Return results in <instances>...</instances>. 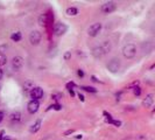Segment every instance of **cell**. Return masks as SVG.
Listing matches in <instances>:
<instances>
[{"label": "cell", "mask_w": 155, "mask_h": 140, "mask_svg": "<svg viewBox=\"0 0 155 140\" xmlns=\"http://www.w3.org/2000/svg\"><path fill=\"white\" fill-rule=\"evenodd\" d=\"M111 49H112L111 42L110 41H104L102 45L94 47L92 49V51H91V54H92V56L94 59H102L103 56H105L107 53L111 51Z\"/></svg>", "instance_id": "cell-1"}, {"label": "cell", "mask_w": 155, "mask_h": 140, "mask_svg": "<svg viewBox=\"0 0 155 140\" xmlns=\"http://www.w3.org/2000/svg\"><path fill=\"white\" fill-rule=\"evenodd\" d=\"M123 55H124L125 59L127 60H131L133 57H135L137 55V47L133 43H127L123 47Z\"/></svg>", "instance_id": "cell-2"}, {"label": "cell", "mask_w": 155, "mask_h": 140, "mask_svg": "<svg viewBox=\"0 0 155 140\" xmlns=\"http://www.w3.org/2000/svg\"><path fill=\"white\" fill-rule=\"evenodd\" d=\"M120 61H119V59H117V57H113V59H111L107 63V65H106V68H107V70H109L110 73H112V74H116V73H118L119 71V69H120Z\"/></svg>", "instance_id": "cell-3"}, {"label": "cell", "mask_w": 155, "mask_h": 140, "mask_svg": "<svg viewBox=\"0 0 155 140\" xmlns=\"http://www.w3.org/2000/svg\"><path fill=\"white\" fill-rule=\"evenodd\" d=\"M53 32H54V35H56V36H62V35H64V34L68 32V26H67L65 23H63V22H57V23L54 26Z\"/></svg>", "instance_id": "cell-4"}, {"label": "cell", "mask_w": 155, "mask_h": 140, "mask_svg": "<svg viewBox=\"0 0 155 140\" xmlns=\"http://www.w3.org/2000/svg\"><path fill=\"white\" fill-rule=\"evenodd\" d=\"M23 64H25V61H23V59L21 57V56H14L13 59H12V69H13V71H20L22 68H23Z\"/></svg>", "instance_id": "cell-5"}, {"label": "cell", "mask_w": 155, "mask_h": 140, "mask_svg": "<svg viewBox=\"0 0 155 140\" xmlns=\"http://www.w3.org/2000/svg\"><path fill=\"white\" fill-rule=\"evenodd\" d=\"M42 40V34L40 31H33L29 34V42L31 46H37Z\"/></svg>", "instance_id": "cell-6"}, {"label": "cell", "mask_w": 155, "mask_h": 140, "mask_svg": "<svg viewBox=\"0 0 155 140\" xmlns=\"http://www.w3.org/2000/svg\"><path fill=\"white\" fill-rule=\"evenodd\" d=\"M116 10H117V5H116L114 1H107V2L103 4L102 7H100V11L105 14H110V13L114 12Z\"/></svg>", "instance_id": "cell-7"}, {"label": "cell", "mask_w": 155, "mask_h": 140, "mask_svg": "<svg viewBox=\"0 0 155 140\" xmlns=\"http://www.w3.org/2000/svg\"><path fill=\"white\" fill-rule=\"evenodd\" d=\"M29 96L33 100H40L43 97V89L40 86H34L29 91Z\"/></svg>", "instance_id": "cell-8"}, {"label": "cell", "mask_w": 155, "mask_h": 140, "mask_svg": "<svg viewBox=\"0 0 155 140\" xmlns=\"http://www.w3.org/2000/svg\"><path fill=\"white\" fill-rule=\"evenodd\" d=\"M102 28H103V25H102L100 22H96V23H92V25L89 27V29H88V34H89V36H91V37L97 36V35L100 33Z\"/></svg>", "instance_id": "cell-9"}, {"label": "cell", "mask_w": 155, "mask_h": 140, "mask_svg": "<svg viewBox=\"0 0 155 140\" xmlns=\"http://www.w3.org/2000/svg\"><path fill=\"white\" fill-rule=\"evenodd\" d=\"M40 109V102L39 100H29L28 102V104H27V110H28V112L31 113V114H34V113H36L37 111Z\"/></svg>", "instance_id": "cell-10"}, {"label": "cell", "mask_w": 155, "mask_h": 140, "mask_svg": "<svg viewBox=\"0 0 155 140\" xmlns=\"http://www.w3.org/2000/svg\"><path fill=\"white\" fill-rule=\"evenodd\" d=\"M153 104H154V95H153V93H148V95L146 96V98H143L142 105H143L145 108L149 109V108L153 106Z\"/></svg>", "instance_id": "cell-11"}, {"label": "cell", "mask_w": 155, "mask_h": 140, "mask_svg": "<svg viewBox=\"0 0 155 140\" xmlns=\"http://www.w3.org/2000/svg\"><path fill=\"white\" fill-rule=\"evenodd\" d=\"M10 120L13 122V123H19L21 120V113L19 111H13L10 114Z\"/></svg>", "instance_id": "cell-12"}, {"label": "cell", "mask_w": 155, "mask_h": 140, "mask_svg": "<svg viewBox=\"0 0 155 140\" xmlns=\"http://www.w3.org/2000/svg\"><path fill=\"white\" fill-rule=\"evenodd\" d=\"M41 125H42V120H41V119H37V120L31 126L29 132H31V133H36V132L41 128Z\"/></svg>", "instance_id": "cell-13"}, {"label": "cell", "mask_w": 155, "mask_h": 140, "mask_svg": "<svg viewBox=\"0 0 155 140\" xmlns=\"http://www.w3.org/2000/svg\"><path fill=\"white\" fill-rule=\"evenodd\" d=\"M65 13L69 16H76L78 15V8L77 7H68Z\"/></svg>", "instance_id": "cell-14"}, {"label": "cell", "mask_w": 155, "mask_h": 140, "mask_svg": "<svg viewBox=\"0 0 155 140\" xmlns=\"http://www.w3.org/2000/svg\"><path fill=\"white\" fill-rule=\"evenodd\" d=\"M21 39H22L21 32H15V33H13V34L11 35V40H12L13 42H19Z\"/></svg>", "instance_id": "cell-15"}, {"label": "cell", "mask_w": 155, "mask_h": 140, "mask_svg": "<svg viewBox=\"0 0 155 140\" xmlns=\"http://www.w3.org/2000/svg\"><path fill=\"white\" fill-rule=\"evenodd\" d=\"M80 89L84 90V91H88V92H91V93L98 92V90H97L96 88H93V86H89V85H82Z\"/></svg>", "instance_id": "cell-16"}, {"label": "cell", "mask_w": 155, "mask_h": 140, "mask_svg": "<svg viewBox=\"0 0 155 140\" xmlns=\"http://www.w3.org/2000/svg\"><path fill=\"white\" fill-rule=\"evenodd\" d=\"M39 25L40 26H47V13H43L39 16Z\"/></svg>", "instance_id": "cell-17"}, {"label": "cell", "mask_w": 155, "mask_h": 140, "mask_svg": "<svg viewBox=\"0 0 155 140\" xmlns=\"http://www.w3.org/2000/svg\"><path fill=\"white\" fill-rule=\"evenodd\" d=\"M33 88H34V83L31 81H27L23 84V91H31Z\"/></svg>", "instance_id": "cell-18"}, {"label": "cell", "mask_w": 155, "mask_h": 140, "mask_svg": "<svg viewBox=\"0 0 155 140\" xmlns=\"http://www.w3.org/2000/svg\"><path fill=\"white\" fill-rule=\"evenodd\" d=\"M6 63H7V56H6L4 53L0 51V68H1L2 65H5Z\"/></svg>", "instance_id": "cell-19"}, {"label": "cell", "mask_w": 155, "mask_h": 140, "mask_svg": "<svg viewBox=\"0 0 155 140\" xmlns=\"http://www.w3.org/2000/svg\"><path fill=\"white\" fill-rule=\"evenodd\" d=\"M51 98H53V99L57 103L58 100H61V99L63 98V95L61 92H55V93H53V95H51Z\"/></svg>", "instance_id": "cell-20"}, {"label": "cell", "mask_w": 155, "mask_h": 140, "mask_svg": "<svg viewBox=\"0 0 155 140\" xmlns=\"http://www.w3.org/2000/svg\"><path fill=\"white\" fill-rule=\"evenodd\" d=\"M103 114L105 116V118H106V122H107L109 124H111V123H112V120H113V118H112V116L110 114L109 112H106V111H104V112H103Z\"/></svg>", "instance_id": "cell-21"}, {"label": "cell", "mask_w": 155, "mask_h": 140, "mask_svg": "<svg viewBox=\"0 0 155 140\" xmlns=\"http://www.w3.org/2000/svg\"><path fill=\"white\" fill-rule=\"evenodd\" d=\"M71 51L70 50H68V51H65L64 54H63V59H64V61H69L70 59H71Z\"/></svg>", "instance_id": "cell-22"}, {"label": "cell", "mask_w": 155, "mask_h": 140, "mask_svg": "<svg viewBox=\"0 0 155 140\" xmlns=\"http://www.w3.org/2000/svg\"><path fill=\"white\" fill-rule=\"evenodd\" d=\"M133 93H134L135 96H138V97H139L140 95H141V88H140L139 85H138V86H134V88H133Z\"/></svg>", "instance_id": "cell-23"}, {"label": "cell", "mask_w": 155, "mask_h": 140, "mask_svg": "<svg viewBox=\"0 0 155 140\" xmlns=\"http://www.w3.org/2000/svg\"><path fill=\"white\" fill-rule=\"evenodd\" d=\"M77 76L79 78H83L84 76H85V73H84L83 69H77Z\"/></svg>", "instance_id": "cell-24"}, {"label": "cell", "mask_w": 155, "mask_h": 140, "mask_svg": "<svg viewBox=\"0 0 155 140\" xmlns=\"http://www.w3.org/2000/svg\"><path fill=\"white\" fill-rule=\"evenodd\" d=\"M53 109L56 110V111H61V110H62V105H61V104H58V103L53 104Z\"/></svg>", "instance_id": "cell-25"}, {"label": "cell", "mask_w": 155, "mask_h": 140, "mask_svg": "<svg viewBox=\"0 0 155 140\" xmlns=\"http://www.w3.org/2000/svg\"><path fill=\"white\" fill-rule=\"evenodd\" d=\"M111 124H113L116 127H120V126H121V122H120V120H114V119H113Z\"/></svg>", "instance_id": "cell-26"}, {"label": "cell", "mask_w": 155, "mask_h": 140, "mask_svg": "<svg viewBox=\"0 0 155 140\" xmlns=\"http://www.w3.org/2000/svg\"><path fill=\"white\" fill-rule=\"evenodd\" d=\"M76 86V84L74 83V82H69V83H67V89H72V88H75Z\"/></svg>", "instance_id": "cell-27"}, {"label": "cell", "mask_w": 155, "mask_h": 140, "mask_svg": "<svg viewBox=\"0 0 155 140\" xmlns=\"http://www.w3.org/2000/svg\"><path fill=\"white\" fill-rule=\"evenodd\" d=\"M78 99L80 100V102H84L85 100V97H84V95H82V93H78Z\"/></svg>", "instance_id": "cell-28"}, {"label": "cell", "mask_w": 155, "mask_h": 140, "mask_svg": "<svg viewBox=\"0 0 155 140\" xmlns=\"http://www.w3.org/2000/svg\"><path fill=\"white\" fill-rule=\"evenodd\" d=\"M74 132H75L74 130H68V131H65V132H64V136H69V134H72Z\"/></svg>", "instance_id": "cell-29"}, {"label": "cell", "mask_w": 155, "mask_h": 140, "mask_svg": "<svg viewBox=\"0 0 155 140\" xmlns=\"http://www.w3.org/2000/svg\"><path fill=\"white\" fill-rule=\"evenodd\" d=\"M91 79H92L93 82H97V83H102V82H100V81H99V79H98V78L96 77V76H94V75H92V76H91Z\"/></svg>", "instance_id": "cell-30"}, {"label": "cell", "mask_w": 155, "mask_h": 140, "mask_svg": "<svg viewBox=\"0 0 155 140\" xmlns=\"http://www.w3.org/2000/svg\"><path fill=\"white\" fill-rule=\"evenodd\" d=\"M68 91H69V93L71 95V97L76 96V93H75V91H74V89H68Z\"/></svg>", "instance_id": "cell-31"}, {"label": "cell", "mask_w": 155, "mask_h": 140, "mask_svg": "<svg viewBox=\"0 0 155 140\" xmlns=\"http://www.w3.org/2000/svg\"><path fill=\"white\" fill-rule=\"evenodd\" d=\"M4 117H5V113L2 111H0V123L4 120Z\"/></svg>", "instance_id": "cell-32"}, {"label": "cell", "mask_w": 155, "mask_h": 140, "mask_svg": "<svg viewBox=\"0 0 155 140\" xmlns=\"http://www.w3.org/2000/svg\"><path fill=\"white\" fill-rule=\"evenodd\" d=\"M82 138H83L82 134H77V136H75V139H82Z\"/></svg>", "instance_id": "cell-33"}, {"label": "cell", "mask_w": 155, "mask_h": 140, "mask_svg": "<svg viewBox=\"0 0 155 140\" xmlns=\"http://www.w3.org/2000/svg\"><path fill=\"white\" fill-rule=\"evenodd\" d=\"M2 76H4V71H2V69L0 68V79L2 78Z\"/></svg>", "instance_id": "cell-34"}, {"label": "cell", "mask_w": 155, "mask_h": 140, "mask_svg": "<svg viewBox=\"0 0 155 140\" xmlns=\"http://www.w3.org/2000/svg\"><path fill=\"white\" fill-rule=\"evenodd\" d=\"M2 137H4V131H1V132H0V140L2 139Z\"/></svg>", "instance_id": "cell-35"}, {"label": "cell", "mask_w": 155, "mask_h": 140, "mask_svg": "<svg viewBox=\"0 0 155 140\" xmlns=\"http://www.w3.org/2000/svg\"><path fill=\"white\" fill-rule=\"evenodd\" d=\"M0 89H1V84H0Z\"/></svg>", "instance_id": "cell-36"}]
</instances>
